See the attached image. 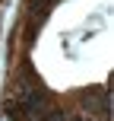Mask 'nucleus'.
<instances>
[{
    "label": "nucleus",
    "instance_id": "nucleus-1",
    "mask_svg": "<svg viewBox=\"0 0 114 121\" xmlns=\"http://www.w3.org/2000/svg\"><path fill=\"white\" fill-rule=\"evenodd\" d=\"M83 102H86V108L89 112H95V115H108V108H111V102H108V92L105 89H86L83 92Z\"/></svg>",
    "mask_w": 114,
    "mask_h": 121
},
{
    "label": "nucleus",
    "instance_id": "nucleus-2",
    "mask_svg": "<svg viewBox=\"0 0 114 121\" xmlns=\"http://www.w3.org/2000/svg\"><path fill=\"white\" fill-rule=\"evenodd\" d=\"M41 121H70V118H67V112H60V108H48V115Z\"/></svg>",
    "mask_w": 114,
    "mask_h": 121
},
{
    "label": "nucleus",
    "instance_id": "nucleus-3",
    "mask_svg": "<svg viewBox=\"0 0 114 121\" xmlns=\"http://www.w3.org/2000/svg\"><path fill=\"white\" fill-rule=\"evenodd\" d=\"M70 121H92L89 115H76V118H70Z\"/></svg>",
    "mask_w": 114,
    "mask_h": 121
}]
</instances>
